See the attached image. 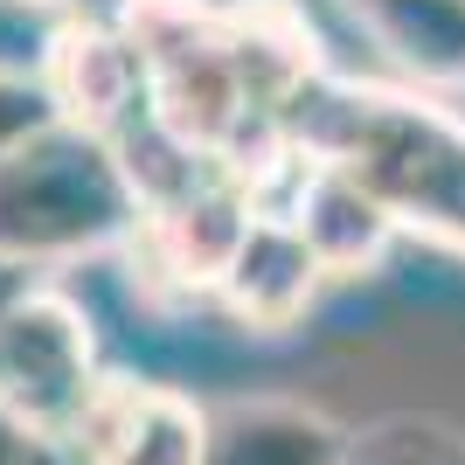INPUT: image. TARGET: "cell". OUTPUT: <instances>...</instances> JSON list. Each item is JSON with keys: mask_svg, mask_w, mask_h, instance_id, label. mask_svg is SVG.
Listing matches in <instances>:
<instances>
[{"mask_svg": "<svg viewBox=\"0 0 465 465\" xmlns=\"http://www.w3.org/2000/svg\"><path fill=\"white\" fill-rule=\"evenodd\" d=\"M21 465H91V459H84V445L70 438V430H42V445L28 451Z\"/></svg>", "mask_w": 465, "mask_h": 465, "instance_id": "obj_17", "label": "cell"}, {"mask_svg": "<svg viewBox=\"0 0 465 465\" xmlns=\"http://www.w3.org/2000/svg\"><path fill=\"white\" fill-rule=\"evenodd\" d=\"M70 438L91 465H209L215 410L188 389L146 382V375H97L91 403L77 410Z\"/></svg>", "mask_w": 465, "mask_h": 465, "instance_id": "obj_6", "label": "cell"}, {"mask_svg": "<svg viewBox=\"0 0 465 465\" xmlns=\"http://www.w3.org/2000/svg\"><path fill=\"white\" fill-rule=\"evenodd\" d=\"M278 125L306 160L354 167L403 215V230L465 251V125L445 104L348 77H312L278 112Z\"/></svg>", "mask_w": 465, "mask_h": 465, "instance_id": "obj_1", "label": "cell"}, {"mask_svg": "<svg viewBox=\"0 0 465 465\" xmlns=\"http://www.w3.org/2000/svg\"><path fill=\"white\" fill-rule=\"evenodd\" d=\"M257 188L243 174H236L230 160H209L194 181H181L174 194H160V202H146V223H139V251H146V264H153V278H167L174 292H209L223 285V272H230L236 243L251 236L257 223Z\"/></svg>", "mask_w": 465, "mask_h": 465, "instance_id": "obj_5", "label": "cell"}, {"mask_svg": "<svg viewBox=\"0 0 465 465\" xmlns=\"http://www.w3.org/2000/svg\"><path fill=\"white\" fill-rule=\"evenodd\" d=\"M354 15L417 84H465V0H354Z\"/></svg>", "mask_w": 465, "mask_h": 465, "instance_id": "obj_12", "label": "cell"}, {"mask_svg": "<svg viewBox=\"0 0 465 465\" xmlns=\"http://www.w3.org/2000/svg\"><path fill=\"white\" fill-rule=\"evenodd\" d=\"M49 125H56V97L42 91V77L0 63V160L15 146H28L35 133H49Z\"/></svg>", "mask_w": 465, "mask_h": 465, "instance_id": "obj_14", "label": "cell"}, {"mask_svg": "<svg viewBox=\"0 0 465 465\" xmlns=\"http://www.w3.org/2000/svg\"><path fill=\"white\" fill-rule=\"evenodd\" d=\"M146 223L118 139L84 125H49L0 160V264H70L133 243Z\"/></svg>", "mask_w": 465, "mask_h": 465, "instance_id": "obj_2", "label": "cell"}, {"mask_svg": "<svg viewBox=\"0 0 465 465\" xmlns=\"http://www.w3.org/2000/svg\"><path fill=\"white\" fill-rule=\"evenodd\" d=\"M320 285H327V264H320V251L306 243V230L278 209H257V223H251V236L236 243L215 299H223V312H230L236 327L285 333L312 312Z\"/></svg>", "mask_w": 465, "mask_h": 465, "instance_id": "obj_9", "label": "cell"}, {"mask_svg": "<svg viewBox=\"0 0 465 465\" xmlns=\"http://www.w3.org/2000/svg\"><path fill=\"white\" fill-rule=\"evenodd\" d=\"M292 153H299V146H292ZM264 209L292 215V223L306 230V243L320 251L327 278H361V272H375V264L389 257V243L403 236V215L389 209V202H382L361 174H354V167L306 160V153H299V167L285 174V188H278Z\"/></svg>", "mask_w": 465, "mask_h": 465, "instance_id": "obj_8", "label": "cell"}, {"mask_svg": "<svg viewBox=\"0 0 465 465\" xmlns=\"http://www.w3.org/2000/svg\"><path fill=\"white\" fill-rule=\"evenodd\" d=\"M348 430L306 403H223L209 465H341Z\"/></svg>", "mask_w": 465, "mask_h": 465, "instance_id": "obj_11", "label": "cell"}, {"mask_svg": "<svg viewBox=\"0 0 465 465\" xmlns=\"http://www.w3.org/2000/svg\"><path fill=\"white\" fill-rule=\"evenodd\" d=\"M28 7H49L56 21H125L133 0H28Z\"/></svg>", "mask_w": 465, "mask_h": 465, "instance_id": "obj_16", "label": "cell"}, {"mask_svg": "<svg viewBox=\"0 0 465 465\" xmlns=\"http://www.w3.org/2000/svg\"><path fill=\"white\" fill-rule=\"evenodd\" d=\"M223 28H230L243 91H251V104L264 118H278L312 77H327L320 70V35H312V21L292 0H230Z\"/></svg>", "mask_w": 465, "mask_h": 465, "instance_id": "obj_10", "label": "cell"}, {"mask_svg": "<svg viewBox=\"0 0 465 465\" xmlns=\"http://www.w3.org/2000/svg\"><path fill=\"white\" fill-rule=\"evenodd\" d=\"M341 465H465V438L430 417H389V424L348 438Z\"/></svg>", "mask_w": 465, "mask_h": 465, "instance_id": "obj_13", "label": "cell"}, {"mask_svg": "<svg viewBox=\"0 0 465 465\" xmlns=\"http://www.w3.org/2000/svg\"><path fill=\"white\" fill-rule=\"evenodd\" d=\"M35 77L56 97L63 125L118 139L125 125L146 118V63L125 21H56Z\"/></svg>", "mask_w": 465, "mask_h": 465, "instance_id": "obj_7", "label": "cell"}, {"mask_svg": "<svg viewBox=\"0 0 465 465\" xmlns=\"http://www.w3.org/2000/svg\"><path fill=\"white\" fill-rule=\"evenodd\" d=\"M97 341L63 292L21 285L0 306V403L42 430H70L97 389Z\"/></svg>", "mask_w": 465, "mask_h": 465, "instance_id": "obj_4", "label": "cell"}, {"mask_svg": "<svg viewBox=\"0 0 465 465\" xmlns=\"http://www.w3.org/2000/svg\"><path fill=\"white\" fill-rule=\"evenodd\" d=\"M35 445H42V424H28L21 410H7V403H0V465H21Z\"/></svg>", "mask_w": 465, "mask_h": 465, "instance_id": "obj_15", "label": "cell"}, {"mask_svg": "<svg viewBox=\"0 0 465 465\" xmlns=\"http://www.w3.org/2000/svg\"><path fill=\"white\" fill-rule=\"evenodd\" d=\"M125 28H133L139 63H146V112L181 146L209 160H236L278 125L243 91L223 7H209V0H133Z\"/></svg>", "mask_w": 465, "mask_h": 465, "instance_id": "obj_3", "label": "cell"}]
</instances>
